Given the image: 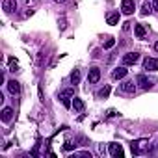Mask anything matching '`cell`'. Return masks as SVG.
Instances as JSON below:
<instances>
[{"label": "cell", "instance_id": "obj_19", "mask_svg": "<svg viewBox=\"0 0 158 158\" xmlns=\"http://www.w3.org/2000/svg\"><path fill=\"white\" fill-rule=\"evenodd\" d=\"M10 71H19V63L15 61V58H10Z\"/></svg>", "mask_w": 158, "mask_h": 158}, {"label": "cell", "instance_id": "obj_6", "mask_svg": "<svg viewBox=\"0 0 158 158\" xmlns=\"http://www.w3.org/2000/svg\"><path fill=\"white\" fill-rule=\"evenodd\" d=\"M138 60H139V54L138 52H127L123 56V65L125 67L127 65H134V63H138Z\"/></svg>", "mask_w": 158, "mask_h": 158}, {"label": "cell", "instance_id": "obj_24", "mask_svg": "<svg viewBox=\"0 0 158 158\" xmlns=\"http://www.w3.org/2000/svg\"><path fill=\"white\" fill-rule=\"evenodd\" d=\"M154 50H156V52H158V41H156V43H154Z\"/></svg>", "mask_w": 158, "mask_h": 158}, {"label": "cell", "instance_id": "obj_4", "mask_svg": "<svg viewBox=\"0 0 158 158\" xmlns=\"http://www.w3.org/2000/svg\"><path fill=\"white\" fill-rule=\"evenodd\" d=\"M73 97H74V91H73V89H63V91L60 93V99H61V102H63L65 108H71V106H73V102H71Z\"/></svg>", "mask_w": 158, "mask_h": 158}, {"label": "cell", "instance_id": "obj_5", "mask_svg": "<svg viewBox=\"0 0 158 158\" xmlns=\"http://www.w3.org/2000/svg\"><path fill=\"white\" fill-rule=\"evenodd\" d=\"M136 10V4H134V0H121V11L125 15H132Z\"/></svg>", "mask_w": 158, "mask_h": 158}, {"label": "cell", "instance_id": "obj_25", "mask_svg": "<svg viewBox=\"0 0 158 158\" xmlns=\"http://www.w3.org/2000/svg\"><path fill=\"white\" fill-rule=\"evenodd\" d=\"M54 2H58V4H61V2H65V0H54Z\"/></svg>", "mask_w": 158, "mask_h": 158}, {"label": "cell", "instance_id": "obj_1", "mask_svg": "<svg viewBox=\"0 0 158 158\" xmlns=\"http://www.w3.org/2000/svg\"><path fill=\"white\" fill-rule=\"evenodd\" d=\"M130 149H132V154H143L149 151V141L147 139H136L130 143Z\"/></svg>", "mask_w": 158, "mask_h": 158}, {"label": "cell", "instance_id": "obj_3", "mask_svg": "<svg viewBox=\"0 0 158 158\" xmlns=\"http://www.w3.org/2000/svg\"><path fill=\"white\" fill-rule=\"evenodd\" d=\"M136 84L141 89H151L154 86V80H152V78H149V76H145V74H138L136 76Z\"/></svg>", "mask_w": 158, "mask_h": 158}, {"label": "cell", "instance_id": "obj_23", "mask_svg": "<svg viewBox=\"0 0 158 158\" xmlns=\"http://www.w3.org/2000/svg\"><path fill=\"white\" fill-rule=\"evenodd\" d=\"M152 10L158 11V0H152Z\"/></svg>", "mask_w": 158, "mask_h": 158}, {"label": "cell", "instance_id": "obj_8", "mask_svg": "<svg viewBox=\"0 0 158 158\" xmlns=\"http://www.w3.org/2000/svg\"><path fill=\"white\" fill-rule=\"evenodd\" d=\"M99 80H101V71H99L97 67L89 69V74H88V82H89V84H97Z\"/></svg>", "mask_w": 158, "mask_h": 158}, {"label": "cell", "instance_id": "obj_12", "mask_svg": "<svg viewBox=\"0 0 158 158\" xmlns=\"http://www.w3.org/2000/svg\"><path fill=\"white\" fill-rule=\"evenodd\" d=\"M8 89H10L11 95H19V93H21V84H19L17 80H10V82H8Z\"/></svg>", "mask_w": 158, "mask_h": 158}, {"label": "cell", "instance_id": "obj_18", "mask_svg": "<svg viewBox=\"0 0 158 158\" xmlns=\"http://www.w3.org/2000/svg\"><path fill=\"white\" fill-rule=\"evenodd\" d=\"M71 82H73V84H78V82H80V71H78V69H74V71L71 73Z\"/></svg>", "mask_w": 158, "mask_h": 158}, {"label": "cell", "instance_id": "obj_20", "mask_svg": "<svg viewBox=\"0 0 158 158\" xmlns=\"http://www.w3.org/2000/svg\"><path fill=\"white\" fill-rule=\"evenodd\" d=\"M115 45V41H114V37H106V41H104V48H112Z\"/></svg>", "mask_w": 158, "mask_h": 158}, {"label": "cell", "instance_id": "obj_9", "mask_svg": "<svg viewBox=\"0 0 158 158\" xmlns=\"http://www.w3.org/2000/svg\"><path fill=\"white\" fill-rule=\"evenodd\" d=\"M143 67L147 71H158V58H147L143 61Z\"/></svg>", "mask_w": 158, "mask_h": 158}, {"label": "cell", "instance_id": "obj_7", "mask_svg": "<svg viewBox=\"0 0 158 158\" xmlns=\"http://www.w3.org/2000/svg\"><path fill=\"white\" fill-rule=\"evenodd\" d=\"M110 154L114 158H123L125 156V151H123V147L119 143H110Z\"/></svg>", "mask_w": 158, "mask_h": 158}, {"label": "cell", "instance_id": "obj_15", "mask_svg": "<svg viewBox=\"0 0 158 158\" xmlns=\"http://www.w3.org/2000/svg\"><path fill=\"white\" fill-rule=\"evenodd\" d=\"M134 34H136V37L143 39V37L147 35V30H145V26H143V24H136V26H134Z\"/></svg>", "mask_w": 158, "mask_h": 158}, {"label": "cell", "instance_id": "obj_17", "mask_svg": "<svg viewBox=\"0 0 158 158\" xmlns=\"http://www.w3.org/2000/svg\"><path fill=\"white\" fill-rule=\"evenodd\" d=\"M117 23H119V13H117V11L110 13V15H108V24L114 26V24H117Z\"/></svg>", "mask_w": 158, "mask_h": 158}, {"label": "cell", "instance_id": "obj_14", "mask_svg": "<svg viewBox=\"0 0 158 158\" xmlns=\"http://www.w3.org/2000/svg\"><path fill=\"white\" fill-rule=\"evenodd\" d=\"M73 108H74L76 112H84L86 104H84V101H82V99H78V97H74V99H73Z\"/></svg>", "mask_w": 158, "mask_h": 158}, {"label": "cell", "instance_id": "obj_11", "mask_svg": "<svg viewBox=\"0 0 158 158\" xmlns=\"http://www.w3.org/2000/svg\"><path fill=\"white\" fill-rule=\"evenodd\" d=\"M127 69H125V65L123 67H117V69H114V73H112V78L114 80H121V78H125L127 76Z\"/></svg>", "mask_w": 158, "mask_h": 158}, {"label": "cell", "instance_id": "obj_16", "mask_svg": "<svg viewBox=\"0 0 158 158\" xmlns=\"http://www.w3.org/2000/svg\"><path fill=\"white\" fill-rule=\"evenodd\" d=\"M110 86H104V88H101L99 91H97V99H108V95H110Z\"/></svg>", "mask_w": 158, "mask_h": 158}, {"label": "cell", "instance_id": "obj_21", "mask_svg": "<svg viewBox=\"0 0 158 158\" xmlns=\"http://www.w3.org/2000/svg\"><path fill=\"white\" fill-rule=\"evenodd\" d=\"M149 11H151V4H149V2H145V6H143V15H147Z\"/></svg>", "mask_w": 158, "mask_h": 158}, {"label": "cell", "instance_id": "obj_2", "mask_svg": "<svg viewBox=\"0 0 158 158\" xmlns=\"http://www.w3.org/2000/svg\"><path fill=\"white\" fill-rule=\"evenodd\" d=\"M136 91V84H134V80H125L123 84H119V88H117V95L121 93V95H132Z\"/></svg>", "mask_w": 158, "mask_h": 158}, {"label": "cell", "instance_id": "obj_10", "mask_svg": "<svg viewBox=\"0 0 158 158\" xmlns=\"http://www.w3.org/2000/svg\"><path fill=\"white\" fill-rule=\"evenodd\" d=\"M2 8L6 13H13L17 10V0H4L2 2Z\"/></svg>", "mask_w": 158, "mask_h": 158}, {"label": "cell", "instance_id": "obj_13", "mask_svg": "<svg viewBox=\"0 0 158 158\" xmlns=\"http://www.w3.org/2000/svg\"><path fill=\"white\" fill-rule=\"evenodd\" d=\"M11 119H13V108L6 106V108L2 110V121H4V123H10Z\"/></svg>", "mask_w": 158, "mask_h": 158}, {"label": "cell", "instance_id": "obj_22", "mask_svg": "<svg viewBox=\"0 0 158 158\" xmlns=\"http://www.w3.org/2000/svg\"><path fill=\"white\" fill-rule=\"evenodd\" d=\"M73 147H74V145H73V143H71V141H67V143H65V145H63V149H65V151H71V149H73Z\"/></svg>", "mask_w": 158, "mask_h": 158}]
</instances>
